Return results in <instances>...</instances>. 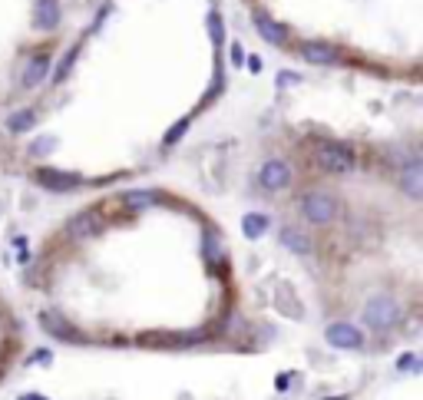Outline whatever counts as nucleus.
Returning a JSON list of instances; mask_svg holds the SVG:
<instances>
[{
  "label": "nucleus",
  "instance_id": "f257e3e1",
  "mask_svg": "<svg viewBox=\"0 0 423 400\" xmlns=\"http://www.w3.org/2000/svg\"><path fill=\"white\" fill-rule=\"evenodd\" d=\"M315 159L327 173H351L354 169V149L348 142H337V139H317Z\"/></svg>",
  "mask_w": 423,
  "mask_h": 400
},
{
  "label": "nucleus",
  "instance_id": "f03ea898",
  "mask_svg": "<svg viewBox=\"0 0 423 400\" xmlns=\"http://www.w3.org/2000/svg\"><path fill=\"white\" fill-rule=\"evenodd\" d=\"M337 199L331 192H308L301 199V212L308 222H315V225H331L337 218Z\"/></svg>",
  "mask_w": 423,
  "mask_h": 400
},
{
  "label": "nucleus",
  "instance_id": "7ed1b4c3",
  "mask_svg": "<svg viewBox=\"0 0 423 400\" xmlns=\"http://www.w3.org/2000/svg\"><path fill=\"white\" fill-rule=\"evenodd\" d=\"M397 301L391 294H374L367 301V311H364V321L370 325V331H391L397 325Z\"/></svg>",
  "mask_w": 423,
  "mask_h": 400
},
{
  "label": "nucleus",
  "instance_id": "20e7f679",
  "mask_svg": "<svg viewBox=\"0 0 423 400\" xmlns=\"http://www.w3.org/2000/svg\"><path fill=\"white\" fill-rule=\"evenodd\" d=\"M103 215H99L96 208H87V212H80V215L70 218V225H66V235L70 238H96L103 232Z\"/></svg>",
  "mask_w": 423,
  "mask_h": 400
},
{
  "label": "nucleus",
  "instance_id": "39448f33",
  "mask_svg": "<svg viewBox=\"0 0 423 400\" xmlns=\"http://www.w3.org/2000/svg\"><path fill=\"white\" fill-rule=\"evenodd\" d=\"M40 325H44L46 335H53L56 341H70V344H76V341H83V335L76 331L70 321H66L63 314H53V311H46L44 318H40Z\"/></svg>",
  "mask_w": 423,
  "mask_h": 400
},
{
  "label": "nucleus",
  "instance_id": "423d86ee",
  "mask_svg": "<svg viewBox=\"0 0 423 400\" xmlns=\"http://www.w3.org/2000/svg\"><path fill=\"white\" fill-rule=\"evenodd\" d=\"M327 341H331L334 347H348V351L364 347V335H360L354 325H348V321H337V325L327 327Z\"/></svg>",
  "mask_w": 423,
  "mask_h": 400
},
{
  "label": "nucleus",
  "instance_id": "0eeeda50",
  "mask_svg": "<svg viewBox=\"0 0 423 400\" xmlns=\"http://www.w3.org/2000/svg\"><path fill=\"white\" fill-rule=\"evenodd\" d=\"M258 179L265 189H284V185L291 182V169H288V163H282V159H268V163L261 165Z\"/></svg>",
  "mask_w": 423,
  "mask_h": 400
},
{
  "label": "nucleus",
  "instance_id": "6e6552de",
  "mask_svg": "<svg viewBox=\"0 0 423 400\" xmlns=\"http://www.w3.org/2000/svg\"><path fill=\"white\" fill-rule=\"evenodd\" d=\"M37 182L44 189H53V192H70V189L80 185V175L60 173V169H37Z\"/></svg>",
  "mask_w": 423,
  "mask_h": 400
},
{
  "label": "nucleus",
  "instance_id": "1a4fd4ad",
  "mask_svg": "<svg viewBox=\"0 0 423 400\" xmlns=\"http://www.w3.org/2000/svg\"><path fill=\"white\" fill-rule=\"evenodd\" d=\"M301 56L308 60V63H321V66H331L341 60V54H337L334 46L327 44H317V40H308V44H301Z\"/></svg>",
  "mask_w": 423,
  "mask_h": 400
},
{
  "label": "nucleus",
  "instance_id": "9d476101",
  "mask_svg": "<svg viewBox=\"0 0 423 400\" xmlns=\"http://www.w3.org/2000/svg\"><path fill=\"white\" fill-rule=\"evenodd\" d=\"M33 23H37L40 30H53L56 23H60V4H56V0H37Z\"/></svg>",
  "mask_w": 423,
  "mask_h": 400
},
{
  "label": "nucleus",
  "instance_id": "9b49d317",
  "mask_svg": "<svg viewBox=\"0 0 423 400\" xmlns=\"http://www.w3.org/2000/svg\"><path fill=\"white\" fill-rule=\"evenodd\" d=\"M255 23H258V33L268 40V44H274V46H282V44H288V33H284V27L282 23H274L268 13H255Z\"/></svg>",
  "mask_w": 423,
  "mask_h": 400
},
{
  "label": "nucleus",
  "instance_id": "f8f14e48",
  "mask_svg": "<svg viewBox=\"0 0 423 400\" xmlns=\"http://www.w3.org/2000/svg\"><path fill=\"white\" fill-rule=\"evenodd\" d=\"M46 66H50V56H46V54H33L30 60H27V66H23L20 83H23V87H37V83L46 76Z\"/></svg>",
  "mask_w": 423,
  "mask_h": 400
},
{
  "label": "nucleus",
  "instance_id": "ddd939ff",
  "mask_svg": "<svg viewBox=\"0 0 423 400\" xmlns=\"http://www.w3.org/2000/svg\"><path fill=\"white\" fill-rule=\"evenodd\" d=\"M130 208H136V212H142V208H152V206H163L165 195L156 192V189H136V192H126V199H122Z\"/></svg>",
  "mask_w": 423,
  "mask_h": 400
},
{
  "label": "nucleus",
  "instance_id": "4468645a",
  "mask_svg": "<svg viewBox=\"0 0 423 400\" xmlns=\"http://www.w3.org/2000/svg\"><path fill=\"white\" fill-rule=\"evenodd\" d=\"M206 258L218 268V275H228V251H225V245H222V238L212 235V232L206 235Z\"/></svg>",
  "mask_w": 423,
  "mask_h": 400
},
{
  "label": "nucleus",
  "instance_id": "2eb2a0df",
  "mask_svg": "<svg viewBox=\"0 0 423 400\" xmlns=\"http://www.w3.org/2000/svg\"><path fill=\"white\" fill-rule=\"evenodd\" d=\"M268 225H272V218L261 215V212H248V215L241 218V232L248 238H261L265 232H268Z\"/></svg>",
  "mask_w": 423,
  "mask_h": 400
},
{
  "label": "nucleus",
  "instance_id": "dca6fc26",
  "mask_svg": "<svg viewBox=\"0 0 423 400\" xmlns=\"http://www.w3.org/2000/svg\"><path fill=\"white\" fill-rule=\"evenodd\" d=\"M282 242L288 245L291 251H298V255H308L311 251V238L304 235L301 228H284L282 232Z\"/></svg>",
  "mask_w": 423,
  "mask_h": 400
},
{
  "label": "nucleus",
  "instance_id": "f3484780",
  "mask_svg": "<svg viewBox=\"0 0 423 400\" xmlns=\"http://www.w3.org/2000/svg\"><path fill=\"white\" fill-rule=\"evenodd\" d=\"M400 179H403V189H407V195H413V199H417V195H420V163L413 159V163L403 169Z\"/></svg>",
  "mask_w": 423,
  "mask_h": 400
},
{
  "label": "nucleus",
  "instance_id": "a211bd4d",
  "mask_svg": "<svg viewBox=\"0 0 423 400\" xmlns=\"http://www.w3.org/2000/svg\"><path fill=\"white\" fill-rule=\"evenodd\" d=\"M33 123H37V109H20L17 116L7 119L11 132H27V130H33Z\"/></svg>",
  "mask_w": 423,
  "mask_h": 400
},
{
  "label": "nucleus",
  "instance_id": "6ab92c4d",
  "mask_svg": "<svg viewBox=\"0 0 423 400\" xmlns=\"http://www.w3.org/2000/svg\"><path fill=\"white\" fill-rule=\"evenodd\" d=\"M208 27H212V40H215V44H222L225 30H222V17H218V13H212V17H208Z\"/></svg>",
  "mask_w": 423,
  "mask_h": 400
},
{
  "label": "nucleus",
  "instance_id": "aec40b11",
  "mask_svg": "<svg viewBox=\"0 0 423 400\" xmlns=\"http://www.w3.org/2000/svg\"><path fill=\"white\" fill-rule=\"evenodd\" d=\"M185 130H189V123H185V119H182V123H175L172 130H169V136H165V146H172V142L179 139V136H182Z\"/></svg>",
  "mask_w": 423,
  "mask_h": 400
},
{
  "label": "nucleus",
  "instance_id": "412c9836",
  "mask_svg": "<svg viewBox=\"0 0 423 400\" xmlns=\"http://www.w3.org/2000/svg\"><path fill=\"white\" fill-rule=\"evenodd\" d=\"M73 60H76V50H70V54H66V60L60 63V70H56V80H63V76L70 73V66H73Z\"/></svg>",
  "mask_w": 423,
  "mask_h": 400
},
{
  "label": "nucleus",
  "instance_id": "4be33fe9",
  "mask_svg": "<svg viewBox=\"0 0 423 400\" xmlns=\"http://www.w3.org/2000/svg\"><path fill=\"white\" fill-rule=\"evenodd\" d=\"M232 60H235V63H241V60H245V54H241V46H239V44L232 46Z\"/></svg>",
  "mask_w": 423,
  "mask_h": 400
},
{
  "label": "nucleus",
  "instance_id": "5701e85b",
  "mask_svg": "<svg viewBox=\"0 0 423 400\" xmlns=\"http://www.w3.org/2000/svg\"><path fill=\"white\" fill-rule=\"evenodd\" d=\"M413 364H417V357H400V368L403 370H413Z\"/></svg>",
  "mask_w": 423,
  "mask_h": 400
},
{
  "label": "nucleus",
  "instance_id": "b1692460",
  "mask_svg": "<svg viewBox=\"0 0 423 400\" xmlns=\"http://www.w3.org/2000/svg\"><path fill=\"white\" fill-rule=\"evenodd\" d=\"M0 374H4V354H0Z\"/></svg>",
  "mask_w": 423,
  "mask_h": 400
}]
</instances>
